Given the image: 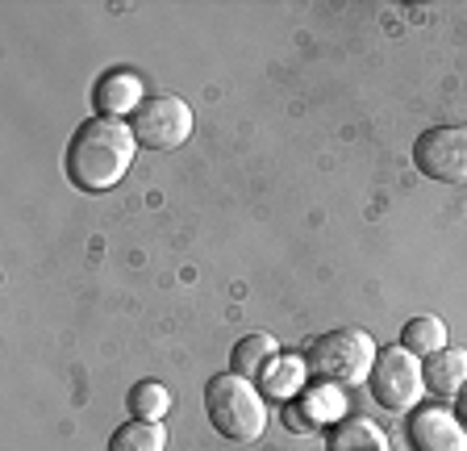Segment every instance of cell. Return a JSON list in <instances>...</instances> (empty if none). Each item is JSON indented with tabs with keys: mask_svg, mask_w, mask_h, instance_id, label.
<instances>
[{
	"mask_svg": "<svg viewBox=\"0 0 467 451\" xmlns=\"http://www.w3.org/2000/svg\"><path fill=\"white\" fill-rule=\"evenodd\" d=\"M138 155V138L126 121L117 118H92L71 134L67 142V176L84 193H109L126 180L130 163Z\"/></svg>",
	"mask_w": 467,
	"mask_h": 451,
	"instance_id": "obj_1",
	"label": "cell"
},
{
	"mask_svg": "<svg viewBox=\"0 0 467 451\" xmlns=\"http://www.w3.org/2000/svg\"><path fill=\"white\" fill-rule=\"evenodd\" d=\"M204 414H209V426L230 443H254L267 431V405H263L254 381H246L238 372H225L209 381Z\"/></svg>",
	"mask_w": 467,
	"mask_h": 451,
	"instance_id": "obj_2",
	"label": "cell"
},
{
	"mask_svg": "<svg viewBox=\"0 0 467 451\" xmlns=\"http://www.w3.org/2000/svg\"><path fill=\"white\" fill-rule=\"evenodd\" d=\"M376 355H379V347L368 330L338 326V330L313 339L305 363H309V376H317L321 384H338L342 389V384H368Z\"/></svg>",
	"mask_w": 467,
	"mask_h": 451,
	"instance_id": "obj_3",
	"label": "cell"
},
{
	"mask_svg": "<svg viewBox=\"0 0 467 451\" xmlns=\"http://www.w3.org/2000/svg\"><path fill=\"white\" fill-rule=\"evenodd\" d=\"M371 397H376L384 410L392 414H405L421 402V393H426V372H421V363L413 351L405 347H384L371 363Z\"/></svg>",
	"mask_w": 467,
	"mask_h": 451,
	"instance_id": "obj_4",
	"label": "cell"
},
{
	"mask_svg": "<svg viewBox=\"0 0 467 451\" xmlns=\"http://www.w3.org/2000/svg\"><path fill=\"white\" fill-rule=\"evenodd\" d=\"M138 147L146 151H175L192 138V109L180 97H146L130 121Z\"/></svg>",
	"mask_w": 467,
	"mask_h": 451,
	"instance_id": "obj_5",
	"label": "cell"
},
{
	"mask_svg": "<svg viewBox=\"0 0 467 451\" xmlns=\"http://www.w3.org/2000/svg\"><path fill=\"white\" fill-rule=\"evenodd\" d=\"M413 163L438 184H467V126H430L413 142Z\"/></svg>",
	"mask_w": 467,
	"mask_h": 451,
	"instance_id": "obj_6",
	"label": "cell"
},
{
	"mask_svg": "<svg viewBox=\"0 0 467 451\" xmlns=\"http://www.w3.org/2000/svg\"><path fill=\"white\" fill-rule=\"evenodd\" d=\"M409 443L413 451H467V426L459 422V414L426 405L409 418Z\"/></svg>",
	"mask_w": 467,
	"mask_h": 451,
	"instance_id": "obj_7",
	"label": "cell"
},
{
	"mask_svg": "<svg viewBox=\"0 0 467 451\" xmlns=\"http://www.w3.org/2000/svg\"><path fill=\"white\" fill-rule=\"evenodd\" d=\"M142 92H146V84L134 76V71H109V76H100L92 100H97L100 118H126V113H138V109H142V100H146Z\"/></svg>",
	"mask_w": 467,
	"mask_h": 451,
	"instance_id": "obj_8",
	"label": "cell"
},
{
	"mask_svg": "<svg viewBox=\"0 0 467 451\" xmlns=\"http://www.w3.org/2000/svg\"><path fill=\"white\" fill-rule=\"evenodd\" d=\"M275 360H280V343H275L272 334H246V339H238L230 351L234 372L246 376V381H263V376L272 372Z\"/></svg>",
	"mask_w": 467,
	"mask_h": 451,
	"instance_id": "obj_9",
	"label": "cell"
},
{
	"mask_svg": "<svg viewBox=\"0 0 467 451\" xmlns=\"http://www.w3.org/2000/svg\"><path fill=\"white\" fill-rule=\"evenodd\" d=\"M421 372H426V389L442 393V397L463 393L467 389V351L463 347H442V351H434L421 363Z\"/></svg>",
	"mask_w": 467,
	"mask_h": 451,
	"instance_id": "obj_10",
	"label": "cell"
},
{
	"mask_svg": "<svg viewBox=\"0 0 467 451\" xmlns=\"http://www.w3.org/2000/svg\"><path fill=\"white\" fill-rule=\"evenodd\" d=\"M326 451H389V435L368 418H342L334 422Z\"/></svg>",
	"mask_w": 467,
	"mask_h": 451,
	"instance_id": "obj_11",
	"label": "cell"
},
{
	"mask_svg": "<svg viewBox=\"0 0 467 451\" xmlns=\"http://www.w3.org/2000/svg\"><path fill=\"white\" fill-rule=\"evenodd\" d=\"M109 451H167V431L163 422H146V418H130L126 426H117Z\"/></svg>",
	"mask_w": 467,
	"mask_h": 451,
	"instance_id": "obj_12",
	"label": "cell"
},
{
	"mask_svg": "<svg viewBox=\"0 0 467 451\" xmlns=\"http://www.w3.org/2000/svg\"><path fill=\"white\" fill-rule=\"evenodd\" d=\"M400 347H405V351H413V355H421V360H430L434 351H442V347H447V322H442V318H434V314L413 318V322L400 330Z\"/></svg>",
	"mask_w": 467,
	"mask_h": 451,
	"instance_id": "obj_13",
	"label": "cell"
},
{
	"mask_svg": "<svg viewBox=\"0 0 467 451\" xmlns=\"http://www.w3.org/2000/svg\"><path fill=\"white\" fill-rule=\"evenodd\" d=\"M305 376H309V363L296 360V355H280V360L272 363V372L263 376V389L272 393L275 402H288L292 393L305 389Z\"/></svg>",
	"mask_w": 467,
	"mask_h": 451,
	"instance_id": "obj_14",
	"label": "cell"
},
{
	"mask_svg": "<svg viewBox=\"0 0 467 451\" xmlns=\"http://www.w3.org/2000/svg\"><path fill=\"white\" fill-rule=\"evenodd\" d=\"M130 414L146 422H163L171 414V389L159 381H142L130 389Z\"/></svg>",
	"mask_w": 467,
	"mask_h": 451,
	"instance_id": "obj_15",
	"label": "cell"
},
{
	"mask_svg": "<svg viewBox=\"0 0 467 451\" xmlns=\"http://www.w3.org/2000/svg\"><path fill=\"white\" fill-rule=\"evenodd\" d=\"M342 389L338 384H317V389L305 393V414L313 422H342Z\"/></svg>",
	"mask_w": 467,
	"mask_h": 451,
	"instance_id": "obj_16",
	"label": "cell"
},
{
	"mask_svg": "<svg viewBox=\"0 0 467 451\" xmlns=\"http://www.w3.org/2000/svg\"><path fill=\"white\" fill-rule=\"evenodd\" d=\"M459 422H463V426H467V389L459 393Z\"/></svg>",
	"mask_w": 467,
	"mask_h": 451,
	"instance_id": "obj_17",
	"label": "cell"
}]
</instances>
